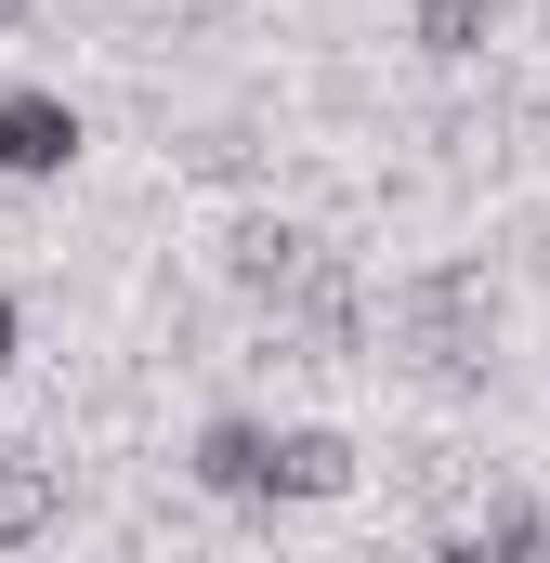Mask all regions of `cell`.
<instances>
[{"label":"cell","instance_id":"obj_7","mask_svg":"<svg viewBox=\"0 0 550 563\" xmlns=\"http://www.w3.org/2000/svg\"><path fill=\"white\" fill-rule=\"evenodd\" d=\"M13 341H26V288H0V380H13Z\"/></svg>","mask_w":550,"mask_h":563},{"label":"cell","instance_id":"obj_4","mask_svg":"<svg viewBox=\"0 0 550 563\" xmlns=\"http://www.w3.org/2000/svg\"><path fill=\"white\" fill-rule=\"evenodd\" d=\"M354 498V432L341 420H275V511H328Z\"/></svg>","mask_w":550,"mask_h":563},{"label":"cell","instance_id":"obj_1","mask_svg":"<svg viewBox=\"0 0 550 563\" xmlns=\"http://www.w3.org/2000/svg\"><path fill=\"white\" fill-rule=\"evenodd\" d=\"M92 157V106L66 79H0V184H66Z\"/></svg>","mask_w":550,"mask_h":563},{"label":"cell","instance_id":"obj_6","mask_svg":"<svg viewBox=\"0 0 550 563\" xmlns=\"http://www.w3.org/2000/svg\"><path fill=\"white\" fill-rule=\"evenodd\" d=\"M53 511H66V485H53V472H40V459H0V563L26 551V538H40V525H53Z\"/></svg>","mask_w":550,"mask_h":563},{"label":"cell","instance_id":"obj_2","mask_svg":"<svg viewBox=\"0 0 550 563\" xmlns=\"http://www.w3.org/2000/svg\"><path fill=\"white\" fill-rule=\"evenodd\" d=\"M184 485L223 498V511H275V420L263 407H210L197 445H184Z\"/></svg>","mask_w":550,"mask_h":563},{"label":"cell","instance_id":"obj_5","mask_svg":"<svg viewBox=\"0 0 550 563\" xmlns=\"http://www.w3.org/2000/svg\"><path fill=\"white\" fill-rule=\"evenodd\" d=\"M498 26H512V0H407V40L432 53V66H485Z\"/></svg>","mask_w":550,"mask_h":563},{"label":"cell","instance_id":"obj_3","mask_svg":"<svg viewBox=\"0 0 550 563\" xmlns=\"http://www.w3.org/2000/svg\"><path fill=\"white\" fill-rule=\"evenodd\" d=\"M419 563H550V498H525V485H498L485 511H459L446 538Z\"/></svg>","mask_w":550,"mask_h":563}]
</instances>
